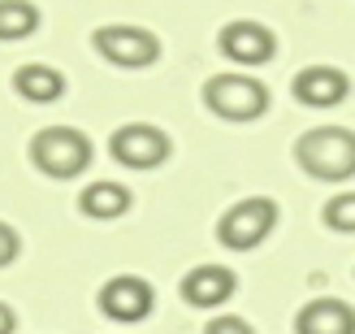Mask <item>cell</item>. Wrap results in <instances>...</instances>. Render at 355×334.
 <instances>
[{
    "mask_svg": "<svg viewBox=\"0 0 355 334\" xmlns=\"http://www.w3.org/2000/svg\"><path fill=\"white\" fill-rule=\"evenodd\" d=\"M295 161L321 183H347L355 174V135L347 126H312L295 139Z\"/></svg>",
    "mask_w": 355,
    "mask_h": 334,
    "instance_id": "6da1fadb",
    "label": "cell"
},
{
    "mask_svg": "<svg viewBox=\"0 0 355 334\" xmlns=\"http://www.w3.org/2000/svg\"><path fill=\"white\" fill-rule=\"evenodd\" d=\"M204 104H208V113H217L225 122H256L269 109V87L252 74L225 69V74H212L204 83Z\"/></svg>",
    "mask_w": 355,
    "mask_h": 334,
    "instance_id": "7a4b0ae2",
    "label": "cell"
},
{
    "mask_svg": "<svg viewBox=\"0 0 355 334\" xmlns=\"http://www.w3.org/2000/svg\"><path fill=\"white\" fill-rule=\"evenodd\" d=\"M31 161L48 178H78L92 165V139L74 126H48L31 139Z\"/></svg>",
    "mask_w": 355,
    "mask_h": 334,
    "instance_id": "3957f363",
    "label": "cell"
},
{
    "mask_svg": "<svg viewBox=\"0 0 355 334\" xmlns=\"http://www.w3.org/2000/svg\"><path fill=\"white\" fill-rule=\"evenodd\" d=\"M273 226H277V204L269 196H252V200L230 204L221 213L217 239L230 252H252V248H260V243L273 235Z\"/></svg>",
    "mask_w": 355,
    "mask_h": 334,
    "instance_id": "277c9868",
    "label": "cell"
},
{
    "mask_svg": "<svg viewBox=\"0 0 355 334\" xmlns=\"http://www.w3.org/2000/svg\"><path fill=\"white\" fill-rule=\"evenodd\" d=\"M109 152L117 165L126 169H161L169 161V135L161 126H152V122H126V126H117L113 139H109Z\"/></svg>",
    "mask_w": 355,
    "mask_h": 334,
    "instance_id": "5b68a950",
    "label": "cell"
},
{
    "mask_svg": "<svg viewBox=\"0 0 355 334\" xmlns=\"http://www.w3.org/2000/svg\"><path fill=\"white\" fill-rule=\"evenodd\" d=\"M92 48L117 69H144L161 57V40L144 26H100L92 35Z\"/></svg>",
    "mask_w": 355,
    "mask_h": 334,
    "instance_id": "8992f818",
    "label": "cell"
},
{
    "mask_svg": "<svg viewBox=\"0 0 355 334\" xmlns=\"http://www.w3.org/2000/svg\"><path fill=\"white\" fill-rule=\"evenodd\" d=\"M96 304H100L104 317H113V322H144L156 308V291L139 274H117V278H109V283L100 287Z\"/></svg>",
    "mask_w": 355,
    "mask_h": 334,
    "instance_id": "52a82bcc",
    "label": "cell"
},
{
    "mask_svg": "<svg viewBox=\"0 0 355 334\" xmlns=\"http://www.w3.org/2000/svg\"><path fill=\"white\" fill-rule=\"evenodd\" d=\"M221 52L234 65H269L273 52H277V35L264 26V22H252V17H234L225 22L221 35H217Z\"/></svg>",
    "mask_w": 355,
    "mask_h": 334,
    "instance_id": "ba28073f",
    "label": "cell"
},
{
    "mask_svg": "<svg viewBox=\"0 0 355 334\" xmlns=\"http://www.w3.org/2000/svg\"><path fill=\"white\" fill-rule=\"evenodd\" d=\"M351 96V78L338 65H304L295 74V100L308 109H334Z\"/></svg>",
    "mask_w": 355,
    "mask_h": 334,
    "instance_id": "9c48e42d",
    "label": "cell"
},
{
    "mask_svg": "<svg viewBox=\"0 0 355 334\" xmlns=\"http://www.w3.org/2000/svg\"><path fill=\"white\" fill-rule=\"evenodd\" d=\"M234 291H239V278L225 265H195L182 278V300L195 308H221Z\"/></svg>",
    "mask_w": 355,
    "mask_h": 334,
    "instance_id": "30bf717a",
    "label": "cell"
},
{
    "mask_svg": "<svg viewBox=\"0 0 355 334\" xmlns=\"http://www.w3.org/2000/svg\"><path fill=\"white\" fill-rule=\"evenodd\" d=\"M295 334H355V308L347 300H312L299 308Z\"/></svg>",
    "mask_w": 355,
    "mask_h": 334,
    "instance_id": "8fae6325",
    "label": "cell"
},
{
    "mask_svg": "<svg viewBox=\"0 0 355 334\" xmlns=\"http://www.w3.org/2000/svg\"><path fill=\"white\" fill-rule=\"evenodd\" d=\"M13 92L22 96L26 104H57L65 96V74L57 65H44V61H31V65H17L13 74Z\"/></svg>",
    "mask_w": 355,
    "mask_h": 334,
    "instance_id": "7c38bea8",
    "label": "cell"
},
{
    "mask_svg": "<svg viewBox=\"0 0 355 334\" xmlns=\"http://www.w3.org/2000/svg\"><path fill=\"white\" fill-rule=\"evenodd\" d=\"M78 208L87 217H96V222H113V217H121L130 208V191L121 183H92L78 196Z\"/></svg>",
    "mask_w": 355,
    "mask_h": 334,
    "instance_id": "4fadbf2b",
    "label": "cell"
},
{
    "mask_svg": "<svg viewBox=\"0 0 355 334\" xmlns=\"http://www.w3.org/2000/svg\"><path fill=\"white\" fill-rule=\"evenodd\" d=\"M40 31V5L31 0H0V44L31 40Z\"/></svg>",
    "mask_w": 355,
    "mask_h": 334,
    "instance_id": "5bb4252c",
    "label": "cell"
},
{
    "mask_svg": "<svg viewBox=\"0 0 355 334\" xmlns=\"http://www.w3.org/2000/svg\"><path fill=\"white\" fill-rule=\"evenodd\" d=\"M325 226L329 231H338V235H355V191H343V196H334L325 204Z\"/></svg>",
    "mask_w": 355,
    "mask_h": 334,
    "instance_id": "9a60e30c",
    "label": "cell"
},
{
    "mask_svg": "<svg viewBox=\"0 0 355 334\" xmlns=\"http://www.w3.org/2000/svg\"><path fill=\"white\" fill-rule=\"evenodd\" d=\"M17 252H22V239H17V231H13L9 222H0V269L13 265Z\"/></svg>",
    "mask_w": 355,
    "mask_h": 334,
    "instance_id": "2e32d148",
    "label": "cell"
},
{
    "mask_svg": "<svg viewBox=\"0 0 355 334\" xmlns=\"http://www.w3.org/2000/svg\"><path fill=\"white\" fill-rule=\"evenodd\" d=\"M204 334H256V330L247 326L243 317H234V312H225V317H212Z\"/></svg>",
    "mask_w": 355,
    "mask_h": 334,
    "instance_id": "e0dca14e",
    "label": "cell"
},
{
    "mask_svg": "<svg viewBox=\"0 0 355 334\" xmlns=\"http://www.w3.org/2000/svg\"><path fill=\"white\" fill-rule=\"evenodd\" d=\"M13 330H17V312L0 300V334H13Z\"/></svg>",
    "mask_w": 355,
    "mask_h": 334,
    "instance_id": "ac0fdd59",
    "label": "cell"
}]
</instances>
